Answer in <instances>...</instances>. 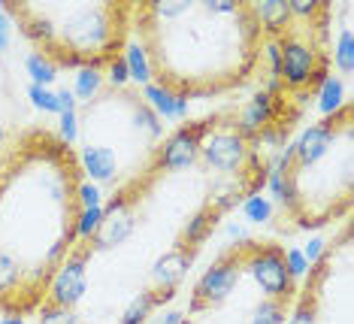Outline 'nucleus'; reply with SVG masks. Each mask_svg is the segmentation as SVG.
I'll return each instance as SVG.
<instances>
[{"label": "nucleus", "instance_id": "1", "mask_svg": "<svg viewBox=\"0 0 354 324\" xmlns=\"http://www.w3.org/2000/svg\"><path fill=\"white\" fill-rule=\"evenodd\" d=\"M133 21L151 76L185 100L245 85L263 55V30L252 3L151 0L133 6Z\"/></svg>", "mask_w": 354, "mask_h": 324}, {"label": "nucleus", "instance_id": "2", "mask_svg": "<svg viewBox=\"0 0 354 324\" xmlns=\"http://www.w3.org/2000/svg\"><path fill=\"white\" fill-rule=\"evenodd\" d=\"M6 12L58 70H100L118 58L127 39V21L133 19L131 3H6Z\"/></svg>", "mask_w": 354, "mask_h": 324}, {"label": "nucleus", "instance_id": "3", "mask_svg": "<svg viewBox=\"0 0 354 324\" xmlns=\"http://www.w3.org/2000/svg\"><path fill=\"white\" fill-rule=\"evenodd\" d=\"M245 242L248 240H239L236 246H227L212 261V267L197 279L194 291H191L188 315L218 309L221 303H227V297L233 294V288L239 285V279H243V273H245Z\"/></svg>", "mask_w": 354, "mask_h": 324}, {"label": "nucleus", "instance_id": "4", "mask_svg": "<svg viewBox=\"0 0 354 324\" xmlns=\"http://www.w3.org/2000/svg\"><path fill=\"white\" fill-rule=\"evenodd\" d=\"M245 273L257 282L267 300L291 303L297 297V282L285 267V249L276 242H245Z\"/></svg>", "mask_w": 354, "mask_h": 324}, {"label": "nucleus", "instance_id": "5", "mask_svg": "<svg viewBox=\"0 0 354 324\" xmlns=\"http://www.w3.org/2000/svg\"><path fill=\"white\" fill-rule=\"evenodd\" d=\"M91 242L82 240L76 242L73 249L67 252V258L55 267L49 285H46V297L43 300L49 306H58V309H76L82 303L85 291H88V273H85V264L91 258Z\"/></svg>", "mask_w": 354, "mask_h": 324}, {"label": "nucleus", "instance_id": "6", "mask_svg": "<svg viewBox=\"0 0 354 324\" xmlns=\"http://www.w3.org/2000/svg\"><path fill=\"white\" fill-rule=\"evenodd\" d=\"M209 125H212V116L179 125L158 149H151L149 170H155V173H164V170L167 173H176V170L194 167V161L200 158V140H203Z\"/></svg>", "mask_w": 354, "mask_h": 324}, {"label": "nucleus", "instance_id": "7", "mask_svg": "<svg viewBox=\"0 0 354 324\" xmlns=\"http://www.w3.org/2000/svg\"><path fill=\"white\" fill-rule=\"evenodd\" d=\"M46 297V285L25 270V264L0 249V309L6 315H25Z\"/></svg>", "mask_w": 354, "mask_h": 324}, {"label": "nucleus", "instance_id": "8", "mask_svg": "<svg viewBox=\"0 0 354 324\" xmlns=\"http://www.w3.org/2000/svg\"><path fill=\"white\" fill-rule=\"evenodd\" d=\"M194 258H197V252H191V249L173 246L170 252H164L155 264H151L146 291H151V294H155L160 303L173 300V297H176V288H179L182 279L188 276V270H191V264H194Z\"/></svg>", "mask_w": 354, "mask_h": 324}, {"label": "nucleus", "instance_id": "9", "mask_svg": "<svg viewBox=\"0 0 354 324\" xmlns=\"http://www.w3.org/2000/svg\"><path fill=\"white\" fill-rule=\"evenodd\" d=\"M333 261V252H324L315 264L309 267V285L303 288V294L297 297V306L288 312V324H318V291L327 279V267Z\"/></svg>", "mask_w": 354, "mask_h": 324}, {"label": "nucleus", "instance_id": "10", "mask_svg": "<svg viewBox=\"0 0 354 324\" xmlns=\"http://www.w3.org/2000/svg\"><path fill=\"white\" fill-rule=\"evenodd\" d=\"M79 164H82V173L88 176V182H115L118 170H122V161L109 149V145L100 143H85L82 155H79Z\"/></svg>", "mask_w": 354, "mask_h": 324}, {"label": "nucleus", "instance_id": "11", "mask_svg": "<svg viewBox=\"0 0 354 324\" xmlns=\"http://www.w3.org/2000/svg\"><path fill=\"white\" fill-rule=\"evenodd\" d=\"M221 209L218 206H212L206 200L203 206L197 209L194 215H191V222L182 228V233H179V240H176V246H182V249H191V252H200V246L212 237V231H215V224L221 222Z\"/></svg>", "mask_w": 354, "mask_h": 324}, {"label": "nucleus", "instance_id": "12", "mask_svg": "<svg viewBox=\"0 0 354 324\" xmlns=\"http://www.w3.org/2000/svg\"><path fill=\"white\" fill-rule=\"evenodd\" d=\"M142 100L151 107L158 118H167V121H182L188 118V100L179 94H173L170 88L158 85V82H149L142 85Z\"/></svg>", "mask_w": 354, "mask_h": 324}, {"label": "nucleus", "instance_id": "13", "mask_svg": "<svg viewBox=\"0 0 354 324\" xmlns=\"http://www.w3.org/2000/svg\"><path fill=\"white\" fill-rule=\"evenodd\" d=\"M257 21H261V30L267 34V39H276L288 30L291 24V10H288V0H263V3L254 6Z\"/></svg>", "mask_w": 354, "mask_h": 324}, {"label": "nucleus", "instance_id": "14", "mask_svg": "<svg viewBox=\"0 0 354 324\" xmlns=\"http://www.w3.org/2000/svg\"><path fill=\"white\" fill-rule=\"evenodd\" d=\"M160 306H164V303H160L158 297L151 294V291L142 288L140 294H136L133 300L127 303V309L122 312V318H118V324H149V318L160 309Z\"/></svg>", "mask_w": 354, "mask_h": 324}, {"label": "nucleus", "instance_id": "15", "mask_svg": "<svg viewBox=\"0 0 354 324\" xmlns=\"http://www.w3.org/2000/svg\"><path fill=\"white\" fill-rule=\"evenodd\" d=\"M70 91H73L76 103H85V107H91V103L100 97V91H103V73L94 70V67H82V70L76 73V82H73Z\"/></svg>", "mask_w": 354, "mask_h": 324}, {"label": "nucleus", "instance_id": "16", "mask_svg": "<svg viewBox=\"0 0 354 324\" xmlns=\"http://www.w3.org/2000/svg\"><path fill=\"white\" fill-rule=\"evenodd\" d=\"M124 64H127V73H131V79L136 85H149L151 82V64H149V55L146 48L140 46V39H133V43H124Z\"/></svg>", "mask_w": 354, "mask_h": 324}, {"label": "nucleus", "instance_id": "17", "mask_svg": "<svg viewBox=\"0 0 354 324\" xmlns=\"http://www.w3.org/2000/svg\"><path fill=\"white\" fill-rule=\"evenodd\" d=\"M345 107V85L339 76H327L324 82L318 85V109L327 116H333V112H339Z\"/></svg>", "mask_w": 354, "mask_h": 324}, {"label": "nucleus", "instance_id": "18", "mask_svg": "<svg viewBox=\"0 0 354 324\" xmlns=\"http://www.w3.org/2000/svg\"><path fill=\"white\" fill-rule=\"evenodd\" d=\"M25 70H28V76L34 79L30 85H43V88H49L58 82V67L46 58V55H39V52H28V58H25Z\"/></svg>", "mask_w": 354, "mask_h": 324}, {"label": "nucleus", "instance_id": "19", "mask_svg": "<svg viewBox=\"0 0 354 324\" xmlns=\"http://www.w3.org/2000/svg\"><path fill=\"white\" fill-rule=\"evenodd\" d=\"M288 306H291V303L267 300V297H263V300L252 309V318H248V324H285L288 321Z\"/></svg>", "mask_w": 354, "mask_h": 324}, {"label": "nucleus", "instance_id": "20", "mask_svg": "<svg viewBox=\"0 0 354 324\" xmlns=\"http://www.w3.org/2000/svg\"><path fill=\"white\" fill-rule=\"evenodd\" d=\"M333 64L342 76H351L354 70V43H351V28L345 24L339 30V39H336V48H333Z\"/></svg>", "mask_w": 354, "mask_h": 324}, {"label": "nucleus", "instance_id": "21", "mask_svg": "<svg viewBox=\"0 0 354 324\" xmlns=\"http://www.w3.org/2000/svg\"><path fill=\"white\" fill-rule=\"evenodd\" d=\"M243 215H245L252 224H267L270 218H272V204H270V197H263V191H261V194H252V197H245V200H243Z\"/></svg>", "mask_w": 354, "mask_h": 324}, {"label": "nucleus", "instance_id": "22", "mask_svg": "<svg viewBox=\"0 0 354 324\" xmlns=\"http://www.w3.org/2000/svg\"><path fill=\"white\" fill-rule=\"evenodd\" d=\"M37 324H85V321H82V315H79L76 309H58V306L43 303Z\"/></svg>", "mask_w": 354, "mask_h": 324}, {"label": "nucleus", "instance_id": "23", "mask_svg": "<svg viewBox=\"0 0 354 324\" xmlns=\"http://www.w3.org/2000/svg\"><path fill=\"white\" fill-rule=\"evenodd\" d=\"M28 97L30 103H34L37 109L49 112V116H58V94L52 91V88H43V85H28Z\"/></svg>", "mask_w": 354, "mask_h": 324}, {"label": "nucleus", "instance_id": "24", "mask_svg": "<svg viewBox=\"0 0 354 324\" xmlns=\"http://www.w3.org/2000/svg\"><path fill=\"white\" fill-rule=\"evenodd\" d=\"M100 218H103V206H91V209H82L79 213V224H76V233L79 240H91L100 228Z\"/></svg>", "mask_w": 354, "mask_h": 324}, {"label": "nucleus", "instance_id": "25", "mask_svg": "<svg viewBox=\"0 0 354 324\" xmlns=\"http://www.w3.org/2000/svg\"><path fill=\"white\" fill-rule=\"evenodd\" d=\"M106 79H109V85L115 88V91H124V88H127V82H131V73H127V64H124L122 55L106 64Z\"/></svg>", "mask_w": 354, "mask_h": 324}, {"label": "nucleus", "instance_id": "26", "mask_svg": "<svg viewBox=\"0 0 354 324\" xmlns=\"http://www.w3.org/2000/svg\"><path fill=\"white\" fill-rule=\"evenodd\" d=\"M285 267L291 273V279H303L309 273V261L303 258V249H285Z\"/></svg>", "mask_w": 354, "mask_h": 324}, {"label": "nucleus", "instance_id": "27", "mask_svg": "<svg viewBox=\"0 0 354 324\" xmlns=\"http://www.w3.org/2000/svg\"><path fill=\"white\" fill-rule=\"evenodd\" d=\"M79 140V116L76 112H61V143L73 145Z\"/></svg>", "mask_w": 354, "mask_h": 324}, {"label": "nucleus", "instance_id": "28", "mask_svg": "<svg viewBox=\"0 0 354 324\" xmlns=\"http://www.w3.org/2000/svg\"><path fill=\"white\" fill-rule=\"evenodd\" d=\"M79 206H82V209L103 206V204H100V188H97L94 182H88V179L79 182Z\"/></svg>", "mask_w": 354, "mask_h": 324}, {"label": "nucleus", "instance_id": "29", "mask_svg": "<svg viewBox=\"0 0 354 324\" xmlns=\"http://www.w3.org/2000/svg\"><path fill=\"white\" fill-rule=\"evenodd\" d=\"M149 324H188V315L182 309H160L155 318H149Z\"/></svg>", "mask_w": 354, "mask_h": 324}, {"label": "nucleus", "instance_id": "30", "mask_svg": "<svg viewBox=\"0 0 354 324\" xmlns=\"http://www.w3.org/2000/svg\"><path fill=\"white\" fill-rule=\"evenodd\" d=\"M10 43H12V19H10V12H0V55L10 48Z\"/></svg>", "mask_w": 354, "mask_h": 324}, {"label": "nucleus", "instance_id": "31", "mask_svg": "<svg viewBox=\"0 0 354 324\" xmlns=\"http://www.w3.org/2000/svg\"><path fill=\"white\" fill-rule=\"evenodd\" d=\"M324 252H327L324 240H321V237H315V240H309V246H306V252H303V258H306V261H309V267H312V264H315V261H318V258H321V255H324Z\"/></svg>", "mask_w": 354, "mask_h": 324}, {"label": "nucleus", "instance_id": "32", "mask_svg": "<svg viewBox=\"0 0 354 324\" xmlns=\"http://www.w3.org/2000/svg\"><path fill=\"white\" fill-rule=\"evenodd\" d=\"M58 109L61 112H76V97H73V91H70V88H58ZM58 112V116H61Z\"/></svg>", "mask_w": 354, "mask_h": 324}, {"label": "nucleus", "instance_id": "33", "mask_svg": "<svg viewBox=\"0 0 354 324\" xmlns=\"http://www.w3.org/2000/svg\"><path fill=\"white\" fill-rule=\"evenodd\" d=\"M0 324H28V321H25V315H3Z\"/></svg>", "mask_w": 354, "mask_h": 324}, {"label": "nucleus", "instance_id": "34", "mask_svg": "<svg viewBox=\"0 0 354 324\" xmlns=\"http://www.w3.org/2000/svg\"><path fill=\"white\" fill-rule=\"evenodd\" d=\"M3 143H6V125H0V149H3Z\"/></svg>", "mask_w": 354, "mask_h": 324}, {"label": "nucleus", "instance_id": "35", "mask_svg": "<svg viewBox=\"0 0 354 324\" xmlns=\"http://www.w3.org/2000/svg\"><path fill=\"white\" fill-rule=\"evenodd\" d=\"M6 10V3H3V0H0V12H3Z\"/></svg>", "mask_w": 354, "mask_h": 324}]
</instances>
